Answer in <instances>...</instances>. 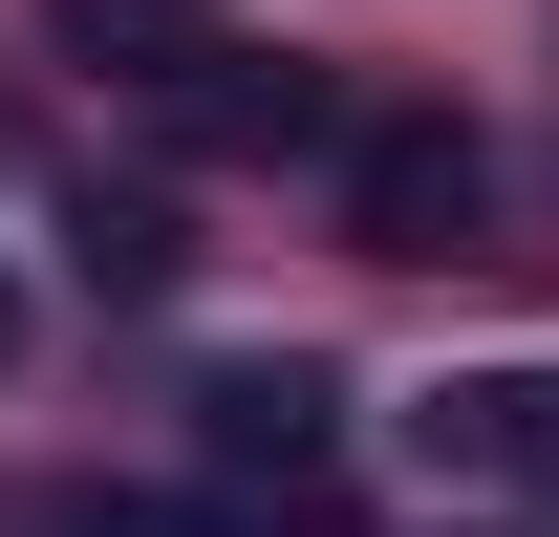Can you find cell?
<instances>
[{
  "mask_svg": "<svg viewBox=\"0 0 559 537\" xmlns=\"http://www.w3.org/2000/svg\"><path fill=\"white\" fill-rule=\"evenodd\" d=\"M66 537H194V516H151V494H86V516Z\"/></svg>",
  "mask_w": 559,
  "mask_h": 537,
  "instance_id": "obj_6",
  "label": "cell"
},
{
  "mask_svg": "<svg viewBox=\"0 0 559 537\" xmlns=\"http://www.w3.org/2000/svg\"><path fill=\"white\" fill-rule=\"evenodd\" d=\"M323 408H345V387L280 344V366H215V387H194V430H215V452H259V473H301V452H323Z\"/></svg>",
  "mask_w": 559,
  "mask_h": 537,
  "instance_id": "obj_3",
  "label": "cell"
},
{
  "mask_svg": "<svg viewBox=\"0 0 559 537\" xmlns=\"http://www.w3.org/2000/svg\"><path fill=\"white\" fill-rule=\"evenodd\" d=\"M0 323H22V301H0Z\"/></svg>",
  "mask_w": 559,
  "mask_h": 537,
  "instance_id": "obj_7",
  "label": "cell"
},
{
  "mask_svg": "<svg viewBox=\"0 0 559 537\" xmlns=\"http://www.w3.org/2000/svg\"><path fill=\"white\" fill-rule=\"evenodd\" d=\"M44 22H66V44H108L130 86H194V65H215V0H44Z\"/></svg>",
  "mask_w": 559,
  "mask_h": 537,
  "instance_id": "obj_4",
  "label": "cell"
},
{
  "mask_svg": "<svg viewBox=\"0 0 559 537\" xmlns=\"http://www.w3.org/2000/svg\"><path fill=\"white\" fill-rule=\"evenodd\" d=\"M66 259H86V301H151L173 279V215H66Z\"/></svg>",
  "mask_w": 559,
  "mask_h": 537,
  "instance_id": "obj_5",
  "label": "cell"
},
{
  "mask_svg": "<svg viewBox=\"0 0 559 537\" xmlns=\"http://www.w3.org/2000/svg\"><path fill=\"white\" fill-rule=\"evenodd\" d=\"M474 130H430V108H388V130H345V215L366 237H388V259H452V237H474Z\"/></svg>",
  "mask_w": 559,
  "mask_h": 537,
  "instance_id": "obj_2",
  "label": "cell"
},
{
  "mask_svg": "<svg viewBox=\"0 0 559 537\" xmlns=\"http://www.w3.org/2000/svg\"><path fill=\"white\" fill-rule=\"evenodd\" d=\"M409 452L452 473V494H559V366H452V387L409 408Z\"/></svg>",
  "mask_w": 559,
  "mask_h": 537,
  "instance_id": "obj_1",
  "label": "cell"
}]
</instances>
